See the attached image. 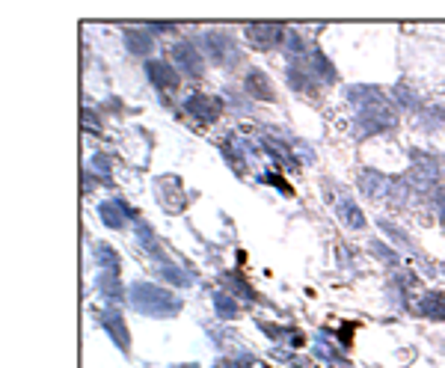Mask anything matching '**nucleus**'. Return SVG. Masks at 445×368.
<instances>
[{"mask_svg": "<svg viewBox=\"0 0 445 368\" xmlns=\"http://www.w3.org/2000/svg\"><path fill=\"white\" fill-rule=\"evenodd\" d=\"M95 170H98V173H110V164H104V157L98 155V157H95Z\"/></svg>", "mask_w": 445, "mask_h": 368, "instance_id": "28", "label": "nucleus"}, {"mask_svg": "<svg viewBox=\"0 0 445 368\" xmlns=\"http://www.w3.org/2000/svg\"><path fill=\"white\" fill-rule=\"evenodd\" d=\"M261 143H264V148H267V155L276 157V161H279L282 166H288V170H291V166H297V164H294V157H291L288 152H285L282 146H276L273 140H261Z\"/></svg>", "mask_w": 445, "mask_h": 368, "instance_id": "21", "label": "nucleus"}, {"mask_svg": "<svg viewBox=\"0 0 445 368\" xmlns=\"http://www.w3.org/2000/svg\"><path fill=\"white\" fill-rule=\"evenodd\" d=\"M250 365H253L250 354H237V356H226V360H220L214 368H250Z\"/></svg>", "mask_w": 445, "mask_h": 368, "instance_id": "22", "label": "nucleus"}, {"mask_svg": "<svg viewBox=\"0 0 445 368\" xmlns=\"http://www.w3.org/2000/svg\"><path fill=\"white\" fill-rule=\"evenodd\" d=\"M98 211H101V220L110 226V229H122L125 226V217L131 214V208H128L125 202H104L101 208H98Z\"/></svg>", "mask_w": 445, "mask_h": 368, "instance_id": "12", "label": "nucleus"}, {"mask_svg": "<svg viewBox=\"0 0 445 368\" xmlns=\"http://www.w3.org/2000/svg\"><path fill=\"white\" fill-rule=\"evenodd\" d=\"M125 42H128V48H131L134 54H148V51H152V45H155L148 30H128Z\"/></svg>", "mask_w": 445, "mask_h": 368, "instance_id": "13", "label": "nucleus"}, {"mask_svg": "<svg viewBox=\"0 0 445 368\" xmlns=\"http://www.w3.org/2000/svg\"><path fill=\"white\" fill-rule=\"evenodd\" d=\"M214 306H217V315L229 318V321H232V318H237V312H241V309H237V303L232 300L229 294H214Z\"/></svg>", "mask_w": 445, "mask_h": 368, "instance_id": "18", "label": "nucleus"}, {"mask_svg": "<svg viewBox=\"0 0 445 368\" xmlns=\"http://www.w3.org/2000/svg\"><path fill=\"white\" fill-rule=\"evenodd\" d=\"M419 312L424 318H433V321H445V294L439 291H428L419 300Z\"/></svg>", "mask_w": 445, "mask_h": 368, "instance_id": "10", "label": "nucleus"}, {"mask_svg": "<svg viewBox=\"0 0 445 368\" xmlns=\"http://www.w3.org/2000/svg\"><path fill=\"white\" fill-rule=\"evenodd\" d=\"M157 276H161V280H170L175 285H193V276L181 271V267H172V264H164L161 271H157Z\"/></svg>", "mask_w": 445, "mask_h": 368, "instance_id": "16", "label": "nucleus"}, {"mask_svg": "<svg viewBox=\"0 0 445 368\" xmlns=\"http://www.w3.org/2000/svg\"><path fill=\"white\" fill-rule=\"evenodd\" d=\"M92 250H95V255H98V264L110 267V273L119 267V258H116V250H113V246H107V244H95Z\"/></svg>", "mask_w": 445, "mask_h": 368, "instance_id": "19", "label": "nucleus"}, {"mask_svg": "<svg viewBox=\"0 0 445 368\" xmlns=\"http://www.w3.org/2000/svg\"><path fill=\"white\" fill-rule=\"evenodd\" d=\"M184 110L190 113L196 122L211 125V122H217V119H220V113H223V101H220V98L205 95V93H193V95L184 101Z\"/></svg>", "mask_w": 445, "mask_h": 368, "instance_id": "4", "label": "nucleus"}, {"mask_svg": "<svg viewBox=\"0 0 445 368\" xmlns=\"http://www.w3.org/2000/svg\"><path fill=\"white\" fill-rule=\"evenodd\" d=\"M261 330L270 336V339H279V336H288L285 333V327H276V324H261Z\"/></svg>", "mask_w": 445, "mask_h": 368, "instance_id": "25", "label": "nucleus"}, {"mask_svg": "<svg viewBox=\"0 0 445 368\" xmlns=\"http://www.w3.org/2000/svg\"><path fill=\"white\" fill-rule=\"evenodd\" d=\"M339 217H342V220L348 223L350 229H362V226H365V217H362V211H359V208H356V205L350 202V199H342V202H339Z\"/></svg>", "mask_w": 445, "mask_h": 368, "instance_id": "14", "label": "nucleus"}, {"mask_svg": "<svg viewBox=\"0 0 445 368\" xmlns=\"http://www.w3.org/2000/svg\"><path fill=\"white\" fill-rule=\"evenodd\" d=\"M172 57H175V66L184 68L187 75H199L202 72V51L193 42H178L172 48Z\"/></svg>", "mask_w": 445, "mask_h": 368, "instance_id": "7", "label": "nucleus"}, {"mask_svg": "<svg viewBox=\"0 0 445 368\" xmlns=\"http://www.w3.org/2000/svg\"><path fill=\"white\" fill-rule=\"evenodd\" d=\"M288 33L282 24H250L246 27V39H250L253 48L259 51H270L273 45H279V39Z\"/></svg>", "mask_w": 445, "mask_h": 368, "instance_id": "5", "label": "nucleus"}, {"mask_svg": "<svg viewBox=\"0 0 445 368\" xmlns=\"http://www.w3.org/2000/svg\"><path fill=\"white\" fill-rule=\"evenodd\" d=\"M246 93H250L253 98H259V101H273V84L267 81V75L261 72V68H250L246 72Z\"/></svg>", "mask_w": 445, "mask_h": 368, "instance_id": "9", "label": "nucleus"}, {"mask_svg": "<svg viewBox=\"0 0 445 368\" xmlns=\"http://www.w3.org/2000/svg\"><path fill=\"white\" fill-rule=\"evenodd\" d=\"M137 232H140V241H143V246H146V250L148 253H157V255H161V246H157V241H155V238H152V229H148L146 223H140V226H137ZM164 258V255H161Z\"/></svg>", "mask_w": 445, "mask_h": 368, "instance_id": "23", "label": "nucleus"}, {"mask_svg": "<svg viewBox=\"0 0 445 368\" xmlns=\"http://www.w3.org/2000/svg\"><path fill=\"white\" fill-rule=\"evenodd\" d=\"M202 48L217 66L232 68V66L241 63V48H237L235 39L229 33H223V30H208V33L202 36Z\"/></svg>", "mask_w": 445, "mask_h": 368, "instance_id": "3", "label": "nucleus"}, {"mask_svg": "<svg viewBox=\"0 0 445 368\" xmlns=\"http://www.w3.org/2000/svg\"><path fill=\"white\" fill-rule=\"evenodd\" d=\"M101 324H104V330L110 333V339H113L119 347H122V351H128V347H131V336H128L122 315H119L116 309H107V312H101Z\"/></svg>", "mask_w": 445, "mask_h": 368, "instance_id": "8", "label": "nucleus"}, {"mask_svg": "<svg viewBox=\"0 0 445 368\" xmlns=\"http://www.w3.org/2000/svg\"><path fill=\"white\" fill-rule=\"evenodd\" d=\"M83 122H86L89 128H98V119H95V113H92V110H83Z\"/></svg>", "mask_w": 445, "mask_h": 368, "instance_id": "27", "label": "nucleus"}, {"mask_svg": "<svg viewBox=\"0 0 445 368\" xmlns=\"http://www.w3.org/2000/svg\"><path fill=\"white\" fill-rule=\"evenodd\" d=\"M306 72H312L315 75V81H324V84H333L335 81V72H333V66L326 63V57L318 54V51H312L309 54V63L303 66Z\"/></svg>", "mask_w": 445, "mask_h": 368, "instance_id": "11", "label": "nucleus"}, {"mask_svg": "<svg viewBox=\"0 0 445 368\" xmlns=\"http://www.w3.org/2000/svg\"><path fill=\"white\" fill-rule=\"evenodd\" d=\"M223 282H226V288H235L237 294H244V297H253V288L246 285V282L241 280V276H235V273H226V276H223Z\"/></svg>", "mask_w": 445, "mask_h": 368, "instance_id": "24", "label": "nucleus"}, {"mask_svg": "<svg viewBox=\"0 0 445 368\" xmlns=\"http://www.w3.org/2000/svg\"><path fill=\"white\" fill-rule=\"evenodd\" d=\"M288 84H291L294 89H300V93H309V89L315 86V81L309 77V72H306L303 66H300V68H297V66L288 68Z\"/></svg>", "mask_w": 445, "mask_h": 368, "instance_id": "17", "label": "nucleus"}, {"mask_svg": "<svg viewBox=\"0 0 445 368\" xmlns=\"http://www.w3.org/2000/svg\"><path fill=\"white\" fill-rule=\"evenodd\" d=\"M131 306L143 315H155V318H170L181 312V300L175 294L164 291L152 282H134L131 285Z\"/></svg>", "mask_w": 445, "mask_h": 368, "instance_id": "2", "label": "nucleus"}, {"mask_svg": "<svg viewBox=\"0 0 445 368\" xmlns=\"http://www.w3.org/2000/svg\"><path fill=\"white\" fill-rule=\"evenodd\" d=\"M315 351H318V356H324L326 362H342V360H344L339 347H335V345H330L326 339H318V342H315Z\"/></svg>", "mask_w": 445, "mask_h": 368, "instance_id": "20", "label": "nucleus"}, {"mask_svg": "<svg viewBox=\"0 0 445 368\" xmlns=\"http://www.w3.org/2000/svg\"><path fill=\"white\" fill-rule=\"evenodd\" d=\"M439 220H442V226H445V205H442V214H439Z\"/></svg>", "mask_w": 445, "mask_h": 368, "instance_id": "29", "label": "nucleus"}, {"mask_svg": "<svg viewBox=\"0 0 445 368\" xmlns=\"http://www.w3.org/2000/svg\"><path fill=\"white\" fill-rule=\"evenodd\" d=\"M264 182H270V184H276V187H279V191H282V193H291V187H288V184H285V182H282V178H276V175H264Z\"/></svg>", "mask_w": 445, "mask_h": 368, "instance_id": "26", "label": "nucleus"}, {"mask_svg": "<svg viewBox=\"0 0 445 368\" xmlns=\"http://www.w3.org/2000/svg\"><path fill=\"white\" fill-rule=\"evenodd\" d=\"M350 101L359 107V128H362V134H377V131H386L389 125H395L392 110L386 107V101L377 93H374V89H362V86L350 89Z\"/></svg>", "mask_w": 445, "mask_h": 368, "instance_id": "1", "label": "nucleus"}, {"mask_svg": "<svg viewBox=\"0 0 445 368\" xmlns=\"http://www.w3.org/2000/svg\"><path fill=\"white\" fill-rule=\"evenodd\" d=\"M98 288H101V294L107 297V303H122V285L113 273H104L101 280H98Z\"/></svg>", "mask_w": 445, "mask_h": 368, "instance_id": "15", "label": "nucleus"}, {"mask_svg": "<svg viewBox=\"0 0 445 368\" xmlns=\"http://www.w3.org/2000/svg\"><path fill=\"white\" fill-rule=\"evenodd\" d=\"M146 75H148V81H152L157 89H161V93H175L178 89V81H181V77H178V72L172 66H166V63H161V59H152V63L146 66Z\"/></svg>", "mask_w": 445, "mask_h": 368, "instance_id": "6", "label": "nucleus"}]
</instances>
